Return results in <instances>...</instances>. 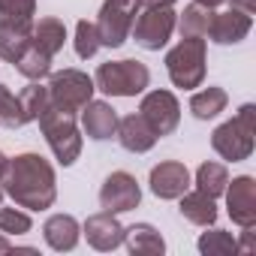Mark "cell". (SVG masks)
Masks as SVG:
<instances>
[{"label": "cell", "instance_id": "cell-15", "mask_svg": "<svg viewBox=\"0 0 256 256\" xmlns=\"http://www.w3.org/2000/svg\"><path fill=\"white\" fill-rule=\"evenodd\" d=\"M118 142L124 151L130 154H148L154 145H157V133L151 130V124L136 112V114H126V118H118V130H114Z\"/></svg>", "mask_w": 256, "mask_h": 256}, {"label": "cell", "instance_id": "cell-14", "mask_svg": "<svg viewBox=\"0 0 256 256\" xmlns=\"http://www.w3.org/2000/svg\"><path fill=\"white\" fill-rule=\"evenodd\" d=\"M82 232H84L88 244H90L94 250H100V253H108V250H114V247L124 244V226H120L118 214H112V211L90 214V217L84 220Z\"/></svg>", "mask_w": 256, "mask_h": 256}, {"label": "cell", "instance_id": "cell-35", "mask_svg": "<svg viewBox=\"0 0 256 256\" xmlns=\"http://www.w3.org/2000/svg\"><path fill=\"white\" fill-rule=\"evenodd\" d=\"M10 250H16V244L10 238H4V232H0V253H10Z\"/></svg>", "mask_w": 256, "mask_h": 256}, {"label": "cell", "instance_id": "cell-5", "mask_svg": "<svg viewBox=\"0 0 256 256\" xmlns=\"http://www.w3.org/2000/svg\"><path fill=\"white\" fill-rule=\"evenodd\" d=\"M94 84H96V90H102L108 96H139L151 84V70L133 58L108 60V64H100Z\"/></svg>", "mask_w": 256, "mask_h": 256}, {"label": "cell", "instance_id": "cell-1", "mask_svg": "<svg viewBox=\"0 0 256 256\" xmlns=\"http://www.w3.org/2000/svg\"><path fill=\"white\" fill-rule=\"evenodd\" d=\"M4 193L24 211H46L58 199V175L54 166L42 154H18L0 169Z\"/></svg>", "mask_w": 256, "mask_h": 256}, {"label": "cell", "instance_id": "cell-8", "mask_svg": "<svg viewBox=\"0 0 256 256\" xmlns=\"http://www.w3.org/2000/svg\"><path fill=\"white\" fill-rule=\"evenodd\" d=\"M139 18L133 22V30L130 36L136 40L139 48L145 52H160L172 34H175V24H178V12L172 6H163V10H139L136 12Z\"/></svg>", "mask_w": 256, "mask_h": 256}, {"label": "cell", "instance_id": "cell-32", "mask_svg": "<svg viewBox=\"0 0 256 256\" xmlns=\"http://www.w3.org/2000/svg\"><path fill=\"white\" fill-rule=\"evenodd\" d=\"M178 0H136L139 10H163V6H175Z\"/></svg>", "mask_w": 256, "mask_h": 256}, {"label": "cell", "instance_id": "cell-16", "mask_svg": "<svg viewBox=\"0 0 256 256\" xmlns=\"http://www.w3.org/2000/svg\"><path fill=\"white\" fill-rule=\"evenodd\" d=\"M82 130L88 139L94 142H106L114 136L118 130V112L112 108V102L106 100H90L84 108H82Z\"/></svg>", "mask_w": 256, "mask_h": 256}, {"label": "cell", "instance_id": "cell-25", "mask_svg": "<svg viewBox=\"0 0 256 256\" xmlns=\"http://www.w3.org/2000/svg\"><path fill=\"white\" fill-rule=\"evenodd\" d=\"M52 60L54 58H48L46 52H40L34 42L24 48V54L16 60V70L24 76V78H30V82H40V78H46V76H52Z\"/></svg>", "mask_w": 256, "mask_h": 256}, {"label": "cell", "instance_id": "cell-7", "mask_svg": "<svg viewBox=\"0 0 256 256\" xmlns=\"http://www.w3.org/2000/svg\"><path fill=\"white\" fill-rule=\"evenodd\" d=\"M136 0H106L96 16V34H100V46L106 48H120L130 40L133 22H136Z\"/></svg>", "mask_w": 256, "mask_h": 256}, {"label": "cell", "instance_id": "cell-30", "mask_svg": "<svg viewBox=\"0 0 256 256\" xmlns=\"http://www.w3.org/2000/svg\"><path fill=\"white\" fill-rule=\"evenodd\" d=\"M0 126H24L22 120V106H18V96H12V90L6 84H0Z\"/></svg>", "mask_w": 256, "mask_h": 256}, {"label": "cell", "instance_id": "cell-13", "mask_svg": "<svg viewBox=\"0 0 256 256\" xmlns=\"http://www.w3.org/2000/svg\"><path fill=\"white\" fill-rule=\"evenodd\" d=\"M148 184L157 199H178L181 193L190 190V169L178 160H163L151 169Z\"/></svg>", "mask_w": 256, "mask_h": 256}, {"label": "cell", "instance_id": "cell-11", "mask_svg": "<svg viewBox=\"0 0 256 256\" xmlns=\"http://www.w3.org/2000/svg\"><path fill=\"white\" fill-rule=\"evenodd\" d=\"M226 211L235 226H256V181L250 175H238L226 184Z\"/></svg>", "mask_w": 256, "mask_h": 256}, {"label": "cell", "instance_id": "cell-29", "mask_svg": "<svg viewBox=\"0 0 256 256\" xmlns=\"http://www.w3.org/2000/svg\"><path fill=\"white\" fill-rule=\"evenodd\" d=\"M34 229V220L24 208H4L0 205V232L4 235H28Z\"/></svg>", "mask_w": 256, "mask_h": 256}, {"label": "cell", "instance_id": "cell-3", "mask_svg": "<svg viewBox=\"0 0 256 256\" xmlns=\"http://www.w3.org/2000/svg\"><path fill=\"white\" fill-rule=\"evenodd\" d=\"M253 114H256V106L244 102L232 120L220 124L211 133V148L226 163H241V160H247L253 154V145H256L253 142Z\"/></svg>", "mask_w": 256, "mask_h": 256}, {"label": "cell", "instance_id": "cell-33", "mask_svg": "<svg viewBox=\"0 0 256 256\" xmlns=\"http://www.w3.org/2000/svg\"><path fill=\"white\" fill-rule=\"evenodd\" d=\"M226 4H232V10H241V12H247V16L256 12V0H226Z\"/></svg>", "mask_w": 256, "mask_h": 256}, {"label": "cell", "instance_id": "cell-27", "mask_svg": "<svg viewBox=\"0 0 256 256\" xmlns=\"http://www.w3.org/2000/svg\"><path fill=\"white\" fill-rule=\"evenodd\" d=\"M208 18H211V10H205V6H199V4H190V6H184V12L178 16V30H181V36H202L205 40V34H208Z\"/></svg>", "mask_w": 256, "mask_h": 256}, {"label": "cell", "instance_id": "cell-9", "mask_svg": "<svg viewBox=\"0 0 256 256\" xmlns=\"http://www.w3.org/2000/svg\"><path fill=\"white\" fill-rule=\"evenodd\" d=\"M139 114L157 136H172L181 124V102L172 90H148L139 102Z\"/></svg>", "mask_w": 256, "mask_h": 256}, {"label": "cell", "instance_id": "cell-17", "mask_svg": "<svg viewBox=\"0 0 256 256\" xmlns=\"http://www.w3.org/2000/svg\"><path fill=\"white\" fill-rule=\"evenodd\" d=\"M42 238L52 250L66 253V250H76V244L82 238V226L72 214H52L42 223Z\"/></svg>", "mask_w": 256, "mask_h": 256}, {"label": "cell", "instance_id": "cell-12", "mask_svg": "<svg viewBox=\"0 0 256 256\" xmlns=\"http://www.w3.org/2000/svg\"><path fill=\"white\" fill-rule=\"evenodd\" d=\"M250 28H253V16H247L241 10H226V12L211 10L205 36H211V42H217V46H238L241 40H247Z\"/></svg>", "mask_w": 256, "mask_h": 256}, {"label": "cell", "instance_id": "cell-23", "mask_svg": "<svg viewBox=\"0 0 256 256\" xmlns=\"http://www.w3.org/2000/svg\"><path fill=\"white\" fill-rule=\"evenodd\" d=\"M18 106H22V120H24V124H34V120L52 106V100H48V88L40 84V82H30V84L18 94Z\"/></svg>", "mask_w": 256, "mask_h": 256}, {"label": "cell", "instance_id": "cell-21", "mask_svg": "<svg viewBox=\"0 0 256 256\" xmlns=\"http://www.w3.org/2000/svg\"><path fill=\"white\" fill-rule=\"evenodd\" d=\"M30 42L40 48V52H46L48 58H54L60 48H64V42H66V24L60 22V18H40V22H34V30H30Z\"/></svg>", "mask_w": 256, "mask_h": 256}, {"label": "cell", "instance_id": "cell-4", "mask_svg": "<svg viewBox=\"0 0 256 256\" xmlns=\"http://www.w3.org/2000/svg\"><path fill=\"white\" fill-rule=\"evenodd\" d=\"M205 60H208V46L202 36H181V42L166 54V72L175 88L193 90L205 82Z\"/></svg>", "mask_w": 256, "mask_h": 256}, {"label": "cell", "instance_id": "cell-26", "mask_svg": "<svg viewBox=\"0 0 256 256\" xmlns=\"http://www.w3.org/2000/svg\"><path fill=\"white\" fill-rule=\"evenodd\" d=\"M196 247H199L202 256H229V253H238V241L232 238V232L214 229V226H211V232H202L199 235Z\"/></svg>", "mask_w": 256, "mask_h": 256}, {"label": "cell", "instance_id": "cell-31", "mask_svg": "<svg viewBox=\"0 0 256 256\" xmlns=\"http://www.w3.org/2000/svg\"><path fill=\"white\" fill-rule=\"evenodd\" d=\"M36 0H0V18L10 22H34Z\"/></svg>", "mask_w": 256, "mask_h": 256}, {"label": "cell", "instance_id": "cell-37", "mask_svg": "<svg viewBox=\"0 0 256 256\" xmlns=\"http://www.w3.org/2000/svg\"><path fill=\"white\" fill-rule=\"evenodd\" d=\"M0 202H4V187H0Z\"/></svg>", "mask_w": 256, "mask_h": 256}, {"label": "cell", "instance_id": "cell-22", "mask_svg": "<svg viewBox=\"0 0 256 256\" xmlns=\"http://www.w3.org/2000/svg\"><path fill=\"white\" fill-rule=\"evenodd\" d=\"M226 102H229V94L223 90V88H205V90H196L193 96H190V112H193V118H199V120H211V118H217L223 108H226Z\"/></svg>", "mask_w": 256, "mask_h": 256}, {"label": "cell", "instance_id": "cell-18", "mask_svg": "<svg viewBox=\"0 0 256 256\" xmlns=\"http://www.w3.org/2000/svg\"><path fill=\"white\" fill-rule=\"evenodd\" d=\"M124 244L133 256H163L166 253V241H163L160 229H154L151 223L124 226Z\"/></svg>", "mask_w": 256, "mask_h": 256}, {"label": "cell", "instance_id": "cell-24", "mask_svg": "<svg viewBox=\"0 0 256 256\" xmlns=\"http://www.w3.org/2000/svg\"><path fill=\"white\" fill-rule=\"evenodd\" d=\"M226 184H229V172H226L223 163H211L208 160V163H202L196 169V190L208 193L211 199H220L223 190H226Z\"/></svg>", "mask_w": 256, "mask_h": 256}, {"label": "cell", "instance_id": "cell-20", "mask_svg": "<svg viewBox=\"0 0 256 256\" xmlns=\"http://www.w3.org/2000/svg\"><path fill=\"white\" fill-rule=\"evenodd\" d=\"M178 199H181V205H178L181 217L190 220L193 226H205L208 229V226L217 223V199H211L208 193L193 190V193H181Z\"/></svg>", "mask_w": 256, "mask_h": 256}, {"label": "cell", "instance_id": "cell-36", "mask_svg": "<svg viewBox=\"0 0 256 256\" xmlns=\"http://www.w3.org/2000/svg\"><path fill=\"white\" fill-rule=\"evenodd\" d=\"M4 163H6V157H4V151H0V169H4Z\"/></svg>", "mask_w": 256, "mask_h": 256}, {"label": "cell", "instance_id": "cell-19", "mask_svg": "<svg viewBox=\"0 0 256 256\" xmlns=\"http://www.w3.org/2000/svg\"><path fill=\"white\" fill-rule=\"evenodd\" d=\"M30 30H34V22L0 18V60L16 64L24 54V48L30 46Z\"/></svg>", "mask_w": 256, "mask_h": 256}, {"label": "cell", "instance_id": "cell-2", "mask_svg": "<svg viewBox=\"0 0 256 256\" xmlns=\"http://www.w3.org/2000/svg\"><path fill=\"white\" fill-rule=\"evenodd\" d=\"M36 120H40V130H42L54 160L60 166H72L78 160V154H82V130L76 124V114L48 106Z\"/></svg>", "mask_w": 256, "mask_h": 256}, {"label": "cell", "instance_id": "cell-28", "mask_svg": "<svg viewBox=\"0 0 256 256\" xmlns=\"http://www.w3.org/2000/svg\"><path fill=\"white\" fill-rule=\"evenodd\" d=\"M72 46H76V54H78L82 60L94 58V54L102 48V46H100L96 24H94V22H88V18H82V22L76 24V40H72Z\"/></svg>", "mask_w": 256, "mask_h": 256}, {"label": "cell", "instance_id": "cell-34", "mask_svg": "<svg viewBox=\"0 0 256 256\" xmlns=\"http://www.w3.org/2000/svg\"><path fill=\"white\" fill-rule=\"evenodd\" d=\"M193 4H199V6H205V10H217L220 4H226V0H193Z\"/></svg>", "mask_w": 256, "mask_h": 256}, {"label": "cell", "instance_id": "cell-6", "mask_svg": "<svg viewBox=\"0 0 256 256\" xmlns=\"http://www.w3.org/2000/svg\"><path fill=\"white\" fill-rule=\"evenodd\" d=\"M48 100L54 108H64V112H82L90 100H94V78L82 70H60L48 78Z\"/></svg>", "mask_w": 256, "mask_h": 256}, {"label": "cell", "instance_id": "cell-10", "mask_svg": "<svg viewBox=\"0 0 256 256\" xmlns=\"http://www.w3.org/2000/svg\"><path fill=\"white\" fill-rule=\"evenodd\" d=\"M142 202V187L139 181L130 175V172H112L102 187H100V205L102 211H112V214H126L139 208Z\"/></svg>", "mask_w": 256, "mask_h": 256}]
</instances>
